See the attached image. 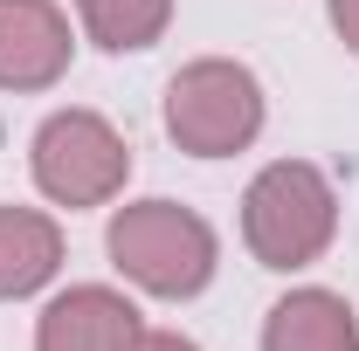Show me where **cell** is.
<instances>
[{
  "label": "cell",
  "instance_id": "1",
  "mask_svg": "<svg viewBox=\"0 0 359 351\" xmlns=\"http://www.w3.org/2000/svg\"><path fill=\"white\" fill-rule=\"evenodd\" d=\"M339 234V193L311 159H276L242 193V241L263 268H304Z\"/></svg>",
  "mask_w": 359,
  "mask_h": 351
},
{
  "label": "cell",
  "instance_id": "2",
  "mask_svg": "<svg viewBox=\"0 0 359 351\" xmlns=\"http://www.w3.org/2000/svg\"><path fill=\"white\" fill-rule=\"evenodd\" d=\"M104 248H111V262L125 268L138 289H152V296H201L208 275H215V227L194 214V207H180V200L118 207Z\"/></svg>",
  "mask_w": 359,
  "mask_h": 351
},
{
  "label": "cell",
  "instance_id": "3",
  "mask_svg": "<svg viewBox=\"0 0 359 351\" xmlns=\"http://www.w3.org/2000/svg\"><path fill=\"white\" fill-rule=\"evenodd\" d=\"M166 131L194 159H228V152L256 145V131H263V83L228 55L187 62L166 83Z\"/></svg>",
  "mask_w": 359,
  "mask_h": 351
},
{
  "label": "cell",
  "instance_id": "4",
  "mask_svg": "<svg viewBox=\"0 0 359 351\" xmlns=\"http://www.w3.org/2000/svg\"><path fill=\"white\" fill-rule=\"evenodd\" d=\"M132 173V145L97 110H55L35 131V186L55 207H104Z\"/></svg>",
  "mask_w": 359,
  "mask_h": 351
},
{
  "label": "cell",
  "instance_id": "5",
  "mask_svg": "<svg viewBox=\"0 0 359 351\" xmlns=\"http://www.w3.org/2000/svg\"><path fill=\"white\" fill-rule=\"evenodd\" d=\"M69 48V14L55 0H0V89H48Z\"/></svg>",
  "mask_w": 359,
  "mask_h": 351
},
{
  "label": "cell",
  "instance_id": "6",
  "mask_svg": "<svg viewBox=\"0 0 359 351\" xmlns=\"http://www.w3.org/2000/svg\"><path fill=\"white\" fill-rule=\"evenodd\" d=\"M138 310L104 289V282H83V289H62L55 303L42 310L35 324V351H132L138 345Z\"/></svg>",
  "mask_w": 359,
  "mask_h": 351
},
{
  "label": "cell",
  "instance_id": "7",
  "mask_svg": "<svg viewBox=\"0 0 359 351\" xmlns=\"http://www.w3.org/2000/svg\"><path fill=\"white\" fill-rule=\"evenodd\" d=\"M263 351H359V324L332 289H290L263 317Z\"/></svg>",
  "mask_w": 359,
  "mask_h": 351
},
{
  "label": "cell",
  "instance_id": "8",
  "mask_svg": "<svg viewBox=\"0 0 359 351\" xmlns=\"http://www.w3.org/2000/svg\"><path fill=\"white\" fill-rule=\"evenodd\" d=\"M62 268V227L35 207H0V303L35 296Z\"/></svg>",
  "mask_w": 359,
  "mask_h": 351
},
{
  "label": "cell",
  "instance_id": "9",
  "mask_svg": "<svg viewBox=\"0 0 359 351\" xmlns=\"http://www.w3.org/2000/svg\"><path fill=\"white\" fill-rule=\"evenodd\" d=\"M83 14V35L111 55H132V48H152L173 21V0H76Z\"/></svg>",
  "mask_w": 359,
  "mask_h": 351
},
{
  "label": "cell",
  "instance_id": "10",
  "mask_svg": "<svg viewBox=\"0 0 359 351\" xmlns=\"http://www.w3.org/2000/svg\"><path fill=\"white\" fill-rule=\"evenodd\" d=\"M325 14H332V28H339V42L359 55V0H325Z\"/></svg>",
  "mask_w": 359,
  "mask_h": 351
},
{
  "label": "cell",
  "instance_id": "11",
  "mask_svg": "<svg viewBox=\"0 0 359 351\" xmlns=\"http://www.w3.org/2000/svg\"><path fill=\"white\" fill-rule=\"evenodd\" d=\"M132 351H201V345H194V338H180V331H138Z\"/></svg>",
  "mask_w": 359,
  "mask_h": 351
}]
</instances>
